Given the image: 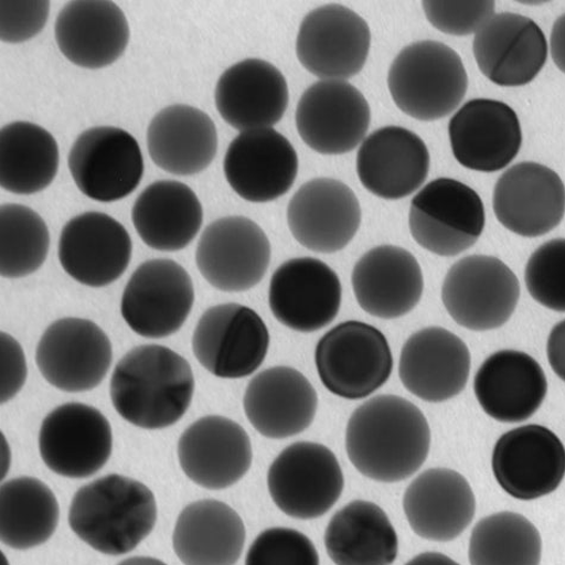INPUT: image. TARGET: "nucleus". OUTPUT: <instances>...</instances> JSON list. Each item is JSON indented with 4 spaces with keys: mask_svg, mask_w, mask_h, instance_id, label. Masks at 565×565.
Listing matches in <instances>:
<instances>
[{
    "mask_svg": "<svg viewBox=\"0 0 565 565\" xmlns=\"http://www.w3.org/2000/svg\"><path fill=\"white\" fill-rule=\"evenodd\" d=\"M477 399L500 423H522L543 405L547 381L541 364L518 350H500L488 358L475 380Z\"/></svg>",
    "mask_w": 565,
    "mask_h": 565,
    "instance_id": "obj_33",
    "label": "nucleus"
},
{
    "mask_svg": "<svg viewBox=\"0 0 565 565\" xmlns=\"http://www.w3.org/2000/svg\"><path fill=\"white\" fill-rule=\"evenodd\" d=\"M243 406L259 435L285 439L309 429L317 414L318 395L299 371L278 365L253 377Z\"/></svg>",
    "mask_w": 565,
    "mask_h": 565,
    "instance_id": "obj_29",
    "label": "nucleus"
},
{
    "mask_svg": "<svg viewBox=\"0 0 565 565\" xmlns=\"http://www.w3.org/2000/svg\"><path fill=\"white\" fill-rule=\"evenodd\" d=\"M546 351L550 365L565 383V319L550 332Z\"/></svg>",
    "mask_w": 565,
    "mask_h": 565,
    "instance_id": "obj_47",
    "label": "nucleus"
},
{
    "mask_svg": "<svg viewBox=\"0 0 565 565\" xmlns=\"http://www.w3.org/2000/svg\"><path fill=\"white\" fill-rule=\"evenodd\" d=\"M0 539L9 547L32 548L51 540L60 518L56 497L35 478L12 479L0 491Z\"/></svg>",
    "mask_w": 565,
    "mask_h": 565,
    "instance_id": "obj_39",
    "label": "nucleus"
},
{
    "mask_svg": "<svg viewBox=\"0 0 565 565\" xmlns=\"http://www.w3.org/2000/svg\"><path fill=\"white\" fill-rule=\"evenodd\" d=\"M497 220L511 233L541 237L553 232L565 215V186L559 175L537 162L511 167L493 194Z\"/></svg>",
    "mask_w": 565,
    "mask_h": 565,
    "instance_id": "obj_21",
    "label": "nucleus"
},
{
    "mask_svg": "<svg viewBox=\"0 0 565 565\" xmlns=\"http://www.w3.org/2000/svg\"><path fill=\"white\" fill-rule=\"evenodd\" d=\"M431 431L423 412L402 396L381 394L359 406L345 434L349 460L365 478L404 481L425 463Z\"/></svg>",
    "mask_w": 565,
    "mask_h": 565,
    "instance_id": "obj_1",
    "label": "nucleus"
},
{
    "mask_svg": "<svg viewBox=\"0 0 565 565\" xmlns=\"http://www.w3.org/2000/svg\"><path fill=\"white\" fill-rule=\"evenodd\" d=\"M55 39L72 64L99 70L125 54L130 28L125 12L109 0H74L57 14Z\"/></svg>",
    "mask_w": 565,
    "mask_h": 565,
    "instance_id": "obj_28",
    "label": "nucleus"
},
{
    "mask_svg": "<svg viewBox=\"0 0 565 565\" xmlns=\"http://www.w3.org/2000/svg\"><path fill=\"white\" fill-rule=\"evenodd\" d=\"M149 157L162 171L178 175L200 174L215 160L218 135L204 111L190 105L167 106L147 130Z\"/></svg>",
    "mask_w": 565,
    "mask_h": 565,
    "instance_id": "obj_34",
    "label": "nucleus"
},
{
    "mask_svg": "<svg viewBox=\"0 0 565 565\" xmlns=\"http://www.w3.org/2000/svg\"><path fill=\"white\" fill-rule=\"evenodd\" d=\"M542 537L527 518L514 512L488 515L472 530L470 565H540Z\"/></svg>",
    "mask_w": 565,
    "mask_h": 565,
    "instance_id": "obj_40",
    "label": "nucleus"
},
{
    "mask_svg": "<svg viewBox=\"0 0 565 565\" xmlns=\"http://www.w3.org/2000/svg\"><path fill=\"white\" fill-rule=\"evenodd\" d=\"M178 457L191 481L206 490L221 491L247 475L253 448L239 424L222 416H206L181 435Z\"/></svg>",
    "mask_w": 565,
    "mask_h": 565,
    "instance_id": "obj_24",
    "label": "nucleus"
},
{
    "mask_svg": "<svg viewBox=\"0 0 565 565\" xmlns=\"http://www.w3.org/2000/svg\"><path fill=\"white\" fill-rule=\"evenodd\" d=\"M356 168L366 191L386 201H398L424 185L430 171V152L417 134L385 127L362 142Z\"/></svg>",
    "mask_w": 565,
    "mask_h": 565,
    "instance_id": "obj_27",
    "label": "nucleus"
},
{
    "mask_svg": "<svg viewBox=\"0 0 565 565\" xmlns=\"http://www.w3.org/2000/svg\"><path fill=\"white\" fill-rule=\"evenodd\" d=\"M471 356L467 344L440 327L425 328L405 342L399 376L404 387L427 403H445L468 384Z\"/></svg>",
    "mask_w": 565,
    "mask_h": 565,
    "instance_id": "obj_26",
    "label": "nucleus"
},
{
    "mask_svg": "<svg viewBox=\"0 0 565 565\" xmlns=\"http://www.w3.org/2000/svg\"><path fill=\"white\" fill-rule=\"evenodd\" d=\"M51 235L38 212L20 204L0 207V274L20 279L39 270L49 256Z\"/></svg>",
    "mask_w": 565,
    "mask_h": 565,
    "instance_id": "obj_41",
    "label": "nucleus"
},
{
    "mask_svg": "<svg viewBox=\"0 0 565 565\" xmlns=\"http://www.w3.org/2000/svg\"><path fill=\"white\" fill-rule=\"evenodd\" d=\"M2 339V404L10 402L23 388L26 380V361L21 344L7 332Z\"/></svg>",
    "mask_w": 565,
    "mask_h": 565,
    "instance_id": "obj_46",
    "label": "nucleus"
},
{
    "mask_svg": "<svg viewBox=\"0 0 565 565\" xmlns=\"http://www.w3.org/2000/svg\"><path fill=\"white\" fill-rule=\"evenodd\" d=\"M39 448L42 461L55 475L87 479L110 460L111 425L95 407L82 403L61 405L44 418Z\"/></svg>",
    "mask_w": 565,
    "mask_h": 565,
    "instance_id": "obj_15",
    "label": "nucleus"
},
{
    "mask_svg": "<svg viewBox=\"0 0 565 565\" xmlns=\"http://www.w3.org/2000/svg\"><path fill=\"white\" fill-rule=\"evenodd\" d=\"M113 345L90 320L63 318L44 331L36 349L39 370L53 387L81 393L95 390L108 375Z\"/></svg>",
    "mask_w": 565,
    "mask_h": 565,
    "instance_id": "obj_14",
    "label": "nucleus"
},
{
    "mask_svg": "<svg viewBox=\"0 0 565 565\" xmlns=\"http://www.w3.org/2000/svg\"><path fill=\"white\" fill-rule=\"evenodd\" d=\"M499 486L514 499L531 501L554 493L565 478V447L547 427L530 424L502 435L493 450Z\"/></svg>",
    "mask_w": 565,
    "mask_h": 565,
    "instance_id": "obj_17",
    "label": "nucleus"
},
{
    "mask_svg": "<svg viewBox=\"0 0 565 565\" xmlns=\"http://www.w3.org/2000/svg\"><path fill=\"white\" fill-rule=\"evenodd\" d=\"M49 0H2L0 2V39L22 43L39 35L50 18Z\"/></svg>",
    "mask_w": 565,
    "mask_h": 565,
    "instance_id": "obj_45",
    "label": "nucleus"
},
{
    "mask_svg": "<svg viewBox=\"0 0 565 565\" xmlns=\"http://www.w3.org/2000/svg\"><path fill=\"white\" fill-rule=\"evenodd\" d=\"M452 154L468 170L494 173L508 167L521 151V120L505 103L472 99L449 124Z\"/></svg>",
    "mask_w": 565,
    "mask_h": 565,
    "instance_id": "obj_22",
    "label": "nucleus"
},
{
    "mask_svg": "<svg viewBox=\"0 0 565 565\" xmlns=\"http://www.w3.org/2000/svg\"><path fill=\"white\" fill-rule=\"evenodd\" d=\"M315 362L324 387L347 401L369 398L387 383L394 365L386 335L359 320L328 331L316 347Z\"/></svg>",
    "mask_w": 565,
    "mask_h": 565,
    "instance_id": "obj_5",
    "label": "nucleus"
},
{
    "mask_svg": "<svg viewBox=\"0 0 565 565\" xmlns=\"http://www.w3.org/2000/svg\"><path fill=\"white\" fill-rule=\"evenodd\" d=\"M68 167L81 192L92 201L114 203L139 188L145 173L140 145L115 127L85 130L73 143Z\"/></svg>",
    "mask_w": 565,
    "mask_h": 565,
    "instance_id": "obj_11",
    "label": "nucleus"
},
{
    "mask_svg": "<svg viewBox=\"0 0 565 565\" xmlns=\"http://www.w3.org/2000/svg\"><path fill=\"white\" fill-rule=\"evenodd\" d=\"M360 202L344 182L317 178L305 183L287 207L289 231L302 247L319 254L343 250L356 236Z\"/></svg>",
    "mask_w": 565,
    "mask_h": 565,
    "instance_id": "obj_19",
    "label": "nucleus"
},
{
    "mask_svg": "<svg viewBox=\"0 0 565 565\" xmlns=\"http://www.w3.org/2000/svg\"><path fill=\"white\" fill-rule=\"evenodd\" d=\"M371 42V29L360 14L328 4L303 19L296 51L302 67L320 81L345 82L363 70Z\"/></svg>",
    "mask_w": 565,
    "mask_h": 565,
    "instance_id": "obj_12",
    "label": "nucleus"
},
{
    "mask_svg": "<svg viewBox=\"0 0 565 565\" xmlns=\"http://www.w3.org/2000/svg\"><path fill=\"white\" fill-rule=\"evenodd\" d=\"M194 286L185 268L154 258L137 268L121 297L128 327L145 339H166L185 324L194 305Z\"/></svg>",
    "mask_w": 565,
    "mask_h": 565,
    "instance_id": "obj_10",
    "label": "nucleus"
},
{
    "mask_svg": "<svg viewBox=\"0 0 565 565\" xmlns=\"http://www.w3.org/2000/svg\"><path fill=\"white\" fill-rule=\"evenodd\" d=\"M195 388L191 364L174 350L146 344L134 348L114 371L113 405L128 423L161 430L178 423L191 406Z\"/></svg>",
    "mask_w": 565,
    "mask_h": 565,
    "instance_id": "obj_2",
    "label": "nucleus"
},
{
    "mask_svg": "<svg viewBox=\"0 0 565 565\" xmlns=\"http://www.w3.org/2000/svg\"><path fill=\"white\" fill-rule=\"evenodd\" d=\"M118 565H167L160 559L151 558V557H132L128 558L124 562H120Z\"/></svg>",
    "mask_w": 565,
    "mask_h": 565,
    "instance_id": "obj_50",
    "label": "nucleus"
},
{
    "mask_svg": "<svg viewBox=\"0 0 565 565\" xmlns=\"http://www.w3.org/2000/svg\"><path fill=\"white\" fill-rule=\"evenodd\" d=\"M404 512L412 530L431 542H451L468 529L477 512V499L460 472L427 469L407 487Z\"/></svg>",
    "mask_w": 565,
    "mask_h": 565,
    "instance_id": "obj_30",
    "label": "nucleus"
},
{
    "mask_svg": "<svg viewBox=\"0 0 565 565\" xmlns=\"http://www.w3.org/2000/svg\"><path fill=\"white\" fill-rule=\"evenodd\" d=\"M550 50L555 65L565 74V13L554 23Z\"/></svg>",
    "mask_w": 565,
    "mask_h": 565,
    "instance_id": "obj_48",
    "label": "nucleus"
},
{
    "mask_svg": "<svg viewBox=\"0 0 565 565\" xmlns=\"http://www.w3.org/2000/svg\"><path fill=\"white\" fill-rule=\"evenodd\" d=\"M426 19L439 32L467 36L477 34L481 26L494 17L495 2L481 0V2H440L429 0L423 2Z\"/></svg>",
    "mask_w": 565,
    "mask_h": 565,
    "instance_id": "obj_44",
    "label": "nucleus"
},
{
    "mask_svg": "<svg viewBox=\"0 0 565 565\" xmlns=\"http://www.w3.org/2000/svg\"><path fill=\"white\" fill-rule=\"evenodd\" d=\"M215 102L221 117L241 132L271 128L288 108V86L268 61L247 58L221 75Z\"/></svg>",
    "mask_w": 565,
    "mask_h": 565,
    "instance_id": "obj_31",
    "label": "nucleus"
},
{
    "mask_svg": "<svg viewBox=\"0 0 565 565\" xmlns=\"http://www.w3.org/2000/svg\"><path fill=\"white\" fill-rule=\"evenodd\" d=\"M299 161L295 147L273 128L241 132L228 146L224 174L242 200L269 203L292 189Z\"/></svg>",
    "mask_w": 565,
    "mask_h": 565,
    "instance_id": "obj_20",
    "label": "nucleus"
},
{
    "mask_svg": "<svg viewBox=\"0 0 565 565\" xmlns=\"http://www.w3.org/2000/svg\"><path fill=\"white\" fill-rule=\"evenodd\" d=\"M341 305L339 275L318 258L288 259L273 274L269 308L288 329L302 333L322 330L339 316Z\"/></svg>",
    "mask_w": 565,
    "mask_h": 565,
    "instance_id": "obj_18",
    "label": "nucleus"
},
{
    "mask_svg": "<svg viewBox=\"0 0 565 565\" xmlns=\"http://www.w3.org/2000/svg\"><path fill=\"white\" fill-rule=\"evenodd\" d=\"M472 51L481 73L502 87L530 84L547 60V41L540 25L522 14L501 12L476 34Z\"/></svg>",
    "mask_w": 565,
    "mask_h": 565,
    "instance_id": "obj_25",
    "label": "nucleus"
},
{
    "mask_svg": "<svg viewBox=\"0 0 565 565\" xmlns=\"http://www.w3.org/2000/svg\"><path fill=\"white\" fill-rule=\"evenodd\" d=\"M267 482L275 505L301 521L327 514L344 490L338 457L313 441H297L287 447L271 463Z\"/></svg>",
    "mask_w": 565,
    "mask_h": 565,
    "instance_id": "obj_8",
    "label": "nucleus"
},
{
    "mask_svg": "<svg viewBox=\"0 0 565 565\" xmlns=\"http://www.w3.org/2000/svg\"><path fill=\"white\" fill-rule=\"evenodd\" d=\"M246 543V527L235 510L218 500L190 503L180 513L173 546L185 565H235Z\"/></svg>",
    "mask_w": 565,
    "mask_h": 565,
    "instance_id": "obj_36",
    "label": "nucleus"
},
{
    "mask_svg": "<svg viewBox=\"0 0 565 565\" xmlns=\"http://www.w3.org/2000/svg\"><path fill=\"white\" fill-rule=\"evenodd\" d=\"M270 257V242L263 228L247 217L231 216L206 226L195 263L211 286L237 294L264 280Z\"/></svg>",
    "mask_w": 565,
    "mask_h": 565,
    "instance_id": "obj_13",
    "label": "nucleus"
},
{
    "mask_svg": "<svg viewBox=\"0 0 565 565\" xmlns=\"http://www.w3.org/2000/svg\"><path fill=\"white\" fill-rule=\"evenodd\" d=\"M132 242L127 228L103 212H85L61 232L58 259L72 279L88 287H105L124 275Z\"/></svg>",
    "mask_w": 565,
    "mask_h": 565,
    "instance_id": "obj_23",
    "label": "nucleus"
},
{
    "mask_svg": "<svg viewBox=\"0 0 565 565\" xmlns=\"http://www.w3.org/2000/svg\"><path fill=\"white\" fill-rule=\"evenodd\" d=\"M131 218L137 234L151 249H185L201 232L204 211L191 188L175 180L152 182L137 198Z\"/></svg>",
    "mask_w": 565,
    "mask_h": 565,
    "instance_id": "obj_35",
    "label": "nucleus"
},
{
    "mask_svg": "<svg viewBox=\"0 0 565 565\" xmlns=\"http://www.w3.org/2000/svg\"><path fill=\"white\" fill-rule=\"evenodd\" d=\"M409 232L422 248L443 257L470 249L486 224L480 195L461 181L436 179L411 202Z\"/></svg>",
    "mask_w": 565,
    "mask_h": 565,
    "instance_id": "obj_6",
    "label": "nucleus"
},
{
    "mask_svg": "<svg viewBox=\"0 0 565 565\" xmlns=\"http://www.w3.org/2000/svg\"><path fill=\"white\" fill-rule=\"evenodd\" d=\"M361 309L381 319H396L414 311L424 292V277L417 258L396 246L366 252L351 275Z\"/></svg>",
    "mask_w": 565,
    "mask_h": 565,
    "instance_id": "obj_32",
    "label": "nucleus"
},
{
    "mask_svg": "<svg viewBox=\"0 0 565 565\" xmlns=\"http://www.w3.org/2000/svg\"><path fill=\"white\" fill-rule=\"evenodd\" d=\"M405 565H460L450 557L439 553H424L412 558Z\"/></svg>",
    "mask_w": 565,
    "mask_h": 565,
    "instance_id": "obj_49",
    "label": "nucleus"
},
{
    "mask_svg": "<svg viewBox=\"0 0 565 565\" xmlns=\"http://www.w3.org/2000/svg\"><path fill=\"white\" fill-rule=\"evenodd\" d=\"M324 543L335 565H392L399 553L398 534L386 512L363 500L332 516Z\"/></svg>",
    "mask_w": 565,
    "mask_h": 565,
    "instance_id": "obj_37",
    "label": "nucleus"
},
{
    "mask_svg": "<svg viewBox=\"0 0 565 565\" xmlns=\"http://www.w3.org/2000/svg\"><path fill=\"white\" fill-rule=\"evenodd\" d=\"M371 106L348 82L320 81L303 92L296 113L303 143L323 156L354 150L371 126Z\"/></svg>",
    "mask_w": 565,
    "mask_h": 565,
    "instance_id": "obj_16",
    "label": "nucleus"
},
{
    "mask_svg": "<svg viewBox=\"0 0 565 565\" xmlns=\"http://www.w3.org/2000/svg\"><path fill=\"white\" fill-rule=\"evenodd\" d=\"M60 164L54 136L30 121H13L0 130V185L30 195L52 185Z\"/></svg>",
    "mask_w": 565,
    "mask_h": 565,
    "instance_id": "obj_38",
    "label": "nucleus"
},
{
    "mask_svg": "<svg viewBox=\"0 0 565 565\" xmlns=\"http://www.w3.org/2000/svg\"><path fill=\"white\" fill-rule=\"evenodd\" d=\"M388 88L395 105L407 116L433 121L454 113L466 97L468 74L463 61L449 45L419 41L394 58Z\"/></svg>",
    "mask_w": 565,
    "mask_h": 565,
    "instance_id": "obj_4",
    "label": "nucleus"
},
{
    "mask_svg": "<svg viewBox=\"0 0 565 565\" xmlns=\"http://www.w3.org/2000/svg\"><path fill=\"white\" fill-rule=\"evenodd\" d=\"M246 565H320L311 540L287 527H273L258 534L252 544Z\"/></svg>",
    "mask_w": 565,
    "mask_h": 565,
    "instance_id": "obj_43",
    "label": "nucleus"
},
{
    "mask_svg": "<svg viewBox=\"0 0 565 565\" xmlns=\"http://www.w3.org/2000/svg\"><path fill=\"white\" fill-rule=\"evenodd\" d=\"M268 329L254 310L222 303L204 312L193 332L198 362L221 379H242L263 365L269 349Z\"/></svg>",
    "mask_w": 565,
    "mask_h": 565,
    "instance_id": "obj_9",
    "label": "nucleus"
},
{
    "mask_svg": "<svg viewBox=\"0 0 565 565\" xmlns=\"http://www.w3.org/2000/svg\"><path fill=\"white\" fill-rule=\"evenodd\" d=\"M525 284L542 307L565 313V238L548 241L531 255Z\"/></svg>",
    "mask_w": 565,
    "mask_h": 565,
    "instance_id": "obj_42",
    "label": "nucleus"
},
{
    "mask_svg": "<svg viewBox=\"0 0 565 565\" xmlns=\"http://www.w3.org/2000/svg\"><path fill=\"white\" fill-rule=\"evenodd\" d=\"M157 518V500L146 484L111 475L75 493L68 522L76 536L96 552L121 556L149 536Z\"/></svg>",
    "mask_w": 565,
    "mask_h": 565,
    "instance_id": "obj_3",
    "label": "nucleus"
},
{
    "mask_svg": "<svg viewBox=\"0 0 565 565\" xmlns=\"http://www.w3.org/2000/svg\"><path fill=\"white\" fill-rule=\"evenodd\" d=\"M521 285L494 256L471 255L457 262L441 287V300L458 326L490 331L505 326L514 313Z\"/></svg>",
    "mask_w": 565,
    "mask_h": 565,
    "instance_id": "obj_7",
    "label": "nucleus"
}]
</instances>
